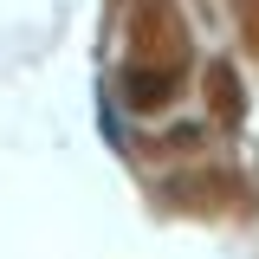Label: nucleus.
I'll return each instance as SVG.
<instances>
[]
</instances>
